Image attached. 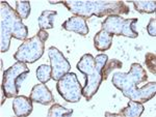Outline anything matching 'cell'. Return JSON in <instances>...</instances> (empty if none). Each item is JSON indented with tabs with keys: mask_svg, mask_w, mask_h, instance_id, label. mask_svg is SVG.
Returning <instances> with one entry per match:
<instances>
[{
	"mask_svg": "<svg viewBox=\"0 0 156 117\" xmlns=\"http://www.w3.org/2000/svg\"><path fill=\"white\" fill-rule=\"evenodd\" d=\"M123 65V63L118 59H112V60H108L105 64V66L102 69V79L103 80H106L109 76V74L112 73V71H114L115 69H121Z\"/></svg>",
	"mask_w": 156,
	"mask_h": 117,
	"instance_id": "d6986e66",
	"label": "cell"
},
{
	"mask_svg": "<svg viewBox=\"0 0 156 117\" xmlns=\"http://www.w3.org/2000/svg\"><path fill=\"white\" fill-rule=\"evenodd\" d=\"M48 55L50 63H51L50 66H51L52 69V79L57 82L62 76L69 73L70 69H71V64L64 56V54L55 47H50L48 50Z\"/></svg>",
	"mask_w": 156,
	"mask_h": 117,
	"instance_id": "9c48e42d",
	"label": "cell"
},
{
	"mask_svg": "<svg viewBox=\"0 0 156 117\" xmlns=\"http://www.w3.org/2000/svg\"><path fill=\"white\" fill-rule=\"evenodd\" d=\"M16 12L22 20L28 18L30 15L29 1H16Z\"/></svg>",
	"mask_w": 156,
	"mask_h": 117,
	"instance_id": "ffe728a7",
	"label": "cell"
},
{
	"mask_svg": "<svg viewBox=\"0 0 156 117\" xmlns=\"http://www.w3.org/2000/svg\"><path fill=\"white\" fill-rule=\"evenodd\" d=\"M112 37H114L112 34H109L108 32L103 30V29L98 31L94 37L95 49L100 52L106 51V50L110 49L112 44Z\"/></svg>",
	"mask_w": 156,
	"mask_h": 117,
	"instance_id": "4fadbf2b",
	"label": "cell"
},
{
	"mask_svg": "<svg viewBox=\"0 0 156 117\" xmlns=\"http://www.w3.org/2000/svg\"><path fill=\"white\" fill-rule=\"evenodd\" d=\"M134 5V8L140 14H152L155 12L156 9V1H131Z\"/></svg>",
	"mask_w": 156,
	"mask_h": 117,
	"instance_id": "2e32d148",
	"label": "cell"
},
{
	"mask_svg": "<svg viewBox=\"0 0 156 117\" xmlns=\"http://www.w3.org/2000/svg\"><path fill=\"white\" fill-rule=\"evenodd\" d=\"M107 61L108 56L104 53L99 54L96 57L92 54H84L78 61L76 68L85 76V85L82 87V95L87 101H90L97 93L103 81L102 69Z\"/></svg>",
	"mask_w": 156,
	"mask_h": 117,
	"instance_id": "277c9868",
	"label": "cell"
},
{
	"mask_svg": "<svg viewBox=\"0 0 156 117\" xmlns=\"http://www.w3.org/2000/svg\"><path fill=\"white\" fill-rule=\"evenodd\" d=\"M145 108L144 105L142 103L134 101H129L128 102L127 107L123 108L122 110L119 112L120 116L123 117H140L144 112Z\"/></svg>",
	"mask_w": 156,
	"mask_h": 117,
	"instance_id": "5bb4252c",
	"label": "cell"
},
{
	"mask_svg": "<svg viewBox=\"0 0 156 117\" xmlns=\"http://www.w3.org/2000/svg\"><path fill=\"white\" fill-rule=\"evenodd\" d=\"M145 63L148 69L152 73L153 75L156 74V56L154 53H149L146 54L145 56Z\"/></svg>",
	"mask_w": 156,
	"mask_h": 117,
	"instance_id": "44dd1931",
	"label": "cell"
},
{
	"mask_svg": "<svg viewBox=\"0 0 156 117\" xmlns=\"http://www.w3.org/2000/svg\"><path fill=\"white\" fill-rule=\"evenodd\" d=\"M56 90L68 103H78L82 96V86L75 73H67L56 82Z\"/></svg>",
	"mask_w": 156,
	"mask_h": 117,
	"instance_id": "ba28073f",
	"label": "cell"
},
{
	"mask_svg": "<svg viewBox=\"0 0 156 117\" xmlns=\"http://www.w3.org/2000/svg\"><path fill=\"white\" fill-rule=\"evenodd\" d=\"M0 51L5 53L9 49L12 37L25 41L28 36V28L23 24L16 9H12L6 1L0 2Z\"/></svg>",
	"mask_w": 156,
	"mask_h": 117,
	"instance_id": "3957f363",
	"label": "cell"
},
{
	"mask_svg": "<svg viewBox=\"0 0 156 117\" xmlns=\"http://www.w3.org/2000/svg\"><path fill=\"white\" fill-rule=\"evenodd\" d=\"M73 114L72 109H68L66 107L59 105V104H53L50 107L48 111V117H65L71 116Z\"/></svg>",
	"mask_w": 156,
	"mask_h": 117,
	"instance_id": "e0dca14e",
	"label": "cell"
},
{
	"mask_svg": "<svg viewBox=\"0 0 156 117\" xmlns=\"http://www.w3.org/2000/svg\"><path fill=\"white\" fill-rule=\"evenodd\" d=\"M62 27L67 31H72L77 34L84 36L89 33V26L87 20L78 16H73L62 23Z\"/></svg>",
	"mask_w": 156,
	"mask_h": 117,
	"instance_id": "8fae6325",
	"label": "cell"
},
{
	"mask_svg": "<svg viewBox=\"0 0 156 117\" xmlns=\"http://www.w3.org/2000/svg\"><path fill=\"white\" fill-rule=\"evenodd\" d=\"M49 33L46 30L37 32V35L30 37L20 45L17 52L14 54V58L17 61H21L24 63H34L41 59L45 51V43L48 39Z\"/></svg>",
	"mask_w": 156,
	"mask_h": 117,
	"instance_id": "5b68a950",
	"label": "cell"
},
{
	"mask_svg": "<svg viewBox=\"0 0 156 117\" xmlns=\"http://www.w3.org/2000/svg\"><path fill=\"white\" fill-rule=\"evenodd\" d=\"M28 74L29 69L27 66V63L21 61H17L11 68L5 69L2 77V93L7 99H12L18 95L21 83Z\"/></svg>",
	"mask_w": 156,
	"mask_h": 117,
	"instance_id": "8992f818",
	"label": "cell"
},
{
	"mask_svg": "<svg viewBox=\"0 0 156 117\" xmlns=\"http://www.w3.org/2000/svg\"><path fill=\"white\" fill-rule=\"evenodd\" d=\"M51 73H52L51 66L47 65V64H41L36 71L37 80L44 84H46L47 82L52 79Z\"/></svg>",
	"mask_w": 156,
	"mask_h": 117,
	"instance_id": "ac0fdd59",
	"label": "cell"
},
{
	"mask_svg": "<svg viewBox=\"0 0 156 117\" xmlns=\"http://www.w3.org/2000/svg\"><path fill=\"white\" fill-rule=\"evenodd\" d=\"M50 4L62 3L68 11L74 14V16L81 17L83 19L92 18L93 16L101 18L112 15H127L130 9L124 1H84V0H64V1H49Z\"/></svg>",
	"mask_w": 156,
	"mask_h": 117,
	"instance_id": "7a4b0ae2",
	"label": "cell"
},
{
	"mask_svg": "<svg viewBox=\"0 0 156 117\" xmlns=\"http://www.w3.org/2000/svg\"><path fill=\"white\" fill-rule=\"evenodd\" d=\"M137 21V18L124 19L120 15H112L103 21L102 29L112 35H123L135 38L138 36V32L135 29Z\"/></svg>",
	"mask_w": 156,
	"mask_h": 117,
	"instance_id": "52a82bcc",
	"label": "cell"
},
{
	"mask_svg": "<svg viewBox=\"0 0 156 117\" xmlns=\"http://www.w3.org/2000/svg\"><path fill=\"white\" fill-rule=\"evenodd\" d=\"M147 79L145 69L140 63H132L128 73H115L112 82L130 101L143 104L152 99L156 94V82H149L142 88H137L138 84L146 82Z\"/></svg>",
	"mask_w": 156,
	"mask_h": 117,
	"instance_id": "6da1fadb",
	"label": "cell"
},
{
	"mask_svg": "<svg viewBox=\"0 0 156 117\" xmlns=\"http://www.w3.org/2000/svg\"><path fill=\"white\" fill-rule=\"evenodd\" d=\"M34 106L32 99L25 95H17L12 101V110L17 116H28L31 114Z\"/></svg>",
	"mask_w": 156,
	"mask_h": 117,
	"instance_id": "7c38bea8",
	"label": "cell"
},
{
	"mask_svg": "<svg viewBox=\"0 0 156 117\" xmlns=\"http://www.w3.org/2000/svg\"><path fill=\"white\" fill-rule=\"evenodd\" d=\"M29 98L32 99V102H36V103H39L44 106H48L53 103L54 101L53 94L44 83L37 84L32 87Z\"/></svg>",
	"mask_w": 156,
	"mask_h": 117,
	"instance_id": "30bf717a",
	"label": "cell"
},
{
	"mask_svg": "<svg viewBox=\"0 0 156 117\" xmlns=\"http://www.w3.org/2000/svg\"><path fill=\"white\" fill-rule=\"evenodd\" d=\"M147 31L149 33V35L155 37L156 36V20L152 18L149 21V24L147 26Z\"/></svg>",
	"mask_w": 156,
	"mask_h": 117,
	"instance_id": "7402d4cb",
	"label": "cell"
},
{
	"mask_svg": "<svg viewBox=\"0 0 156 117\" xmlns=\"http://www.w3.org/2000/svg\"><path fill=\"white\" fill-rule=\"evenodd\" d=\"M56 11H44L39 17V27L42 30L52 29L54 27V18L56 17Z\"/></svg>",
	"mask_w": 156,
	"mask_h": 117,
	"instance_id": "9a60e30c",
	"label": "cell"
}]
</instances>
